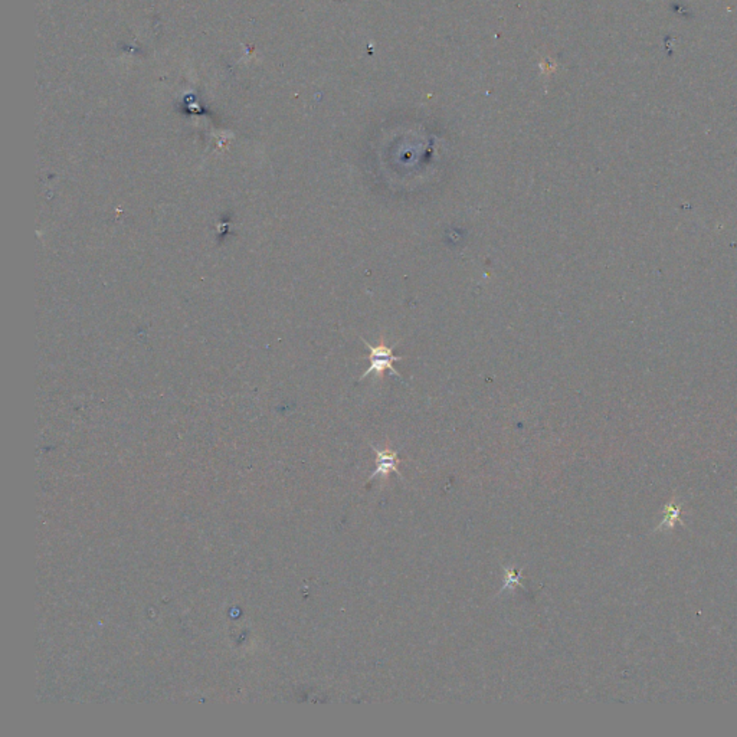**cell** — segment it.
<instances>
[{
	"label": "cell",
	"instance_id": "obj_1",
	"mask_svg": "<svg viewBox=\"0 0 737 737\" xmlns=\"http://www.w3.org/2000/svg\"><path fill=\"white\" fill-rule=\"evenodd\" d=\"M362 342L366 345L368 351H371V354H368V363H371V364H368V368L359 377V380H363V379L368 377L373 373L377 377H382L386 371L392 372V375L395 377L402 379L401 372L396 371V367H395L396 362H401L403 359V356H395V354H393V350L398 345H393V346H386V345L372 346V345H368L367 340H364L363 337H362Z\"/></svg>",
	"mask_w": 737,
	"mask_h": 737
},
{
	"label": "cell",
	"instance_id": "obj_2",
	"mask_svg": "<svg viewBox=\"0 0 737 737\" xmlns=\"http://www.w3.org/2000/svg\"><path fill=\"white\" fill-rule=\"evenodd\" d=\"M377 457H379V469H377V473H375V475L380 474L382 470H384V473H388L390 469H393V466H395V462H396L395 453H390L388 451L377 452Z\"/></svg>",
	"mask_w": 737,
	"mask_h": 737
}]
</instances>
